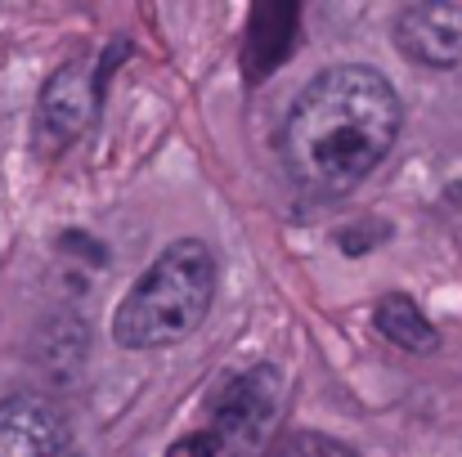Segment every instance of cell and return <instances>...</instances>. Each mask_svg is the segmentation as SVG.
<instances>
[{
	"mask_svg": "<svg viewBox=\"0 0 462 457\" xmlns=\"http://www.w3.org/2000/svg\"><path fill=\"white\" fill-rule=\"evenodd\" d=\"M395 45L404 59L422 68H458L462 63V5L454 0H422L400 9Z\"/></svg>",
	"mask_w": 462,
	"mask_h": 457,
	"instance_id": "cell-6",
	"label": "cell"
},
{
	"mask_svg": "<svg viewBox=\"0 0 462 457\" xmlns=\"http://www.w3.org/2000/svg\"><path fill=\"white\" fill-rule=\"evenodd\" d=\"M211 301H216V256L207 251V242L198 238L171 242L126 292L113 318V336L126 350L180 345L202 327Z\"/></svg>",
	"mask_w": 462,
	"mask_h": 457,
	"instance_id": "cell-2",
	"label": "cell"
},
{
	"mask_svg": "<svg viewBox=\"0 0 462 457\" xmlns=\"http://www.w3.org/2000/svg\"><path fill=\"white\" fill-rule=\"evenodd\" d=\"M279 457H359V453L350 444H341V440L319 435V431H297V435H288Z\"/></svg>",
	"mask_w": 462,
	"mask_h": 457,
	"instance_id": "cell-9",
	"label": "cell"
},
{
	"mask_svg": "<svg viewBox=\"0 0 462 457\" xmlns=\"http://www.w3.org/2000/svg\"><path fill=\"white\" fill-rule=\"evenodd\" d=\"M95 108H99V86H95V77H90L81 63L59 68V72L45 81L41 104H36V149H45V152L68 149V144L95 122Z\"/></svg>",
	"mask_w": 462,
	"mask_h": 457,
	"instance_id": "cell-4",
	"label": "cell"
},
{
	"mask_svg": "<svg viewBox=\"0 0 462 457\" xmlns=\"http://www.w3.org/2000/svg\"><path fill=\"white\" fill-rule=\"evenodd\" d=\"M297 27H301V9L292 0L256 5L247 23V41H243V77L265 81L270 72H279L288 54L297 50Z\"/></svg>",
	"mask_w": 462,
	"mask_h": 457,
	"instance_id": "cell-7",
	"label": "cell"
},
{
	"mask_svg": "<svg viewBox=\"0 0 462 457\" xmlns=\"http://www.w3.org/2000/svg\"><path fill=\"white\" fill-rule=\"evenodd\" d=\"M386 229H373V233H364V229H346L341 233V247H346V256H364L368 247H373V238H382Z\"/></svg>",
	"mask_w": 462,
	"mask_h": 457,
	"instance_id": "cell-11",
	"label": "cell"
},
{
	"mask_svg": "<svg viewBox=\"0 0 462 457\" xmlns=\"http://www.w3.org/2000/svg\"><path fill=\"white\" fill-rule=\"evenodd\" d=\"M166 457H216V449H211V440H207L202 431H193V435L175 440V444L166 449Z\"/></svg>",
	"mask_w": 462,
	"mask_h": 457,
	"instance_id": "cell-10",
	"label": "cell"
},
{
	"mask_svg": "<svg viewBox=\"0 0 462 457\" xmlns=\"http://www.w3.org/2000/svg\"><path fill=\"white\" fill-rule=\"evenodd\" d=\"M0 457H81L68 417L41 395H9L0 404Z\"/></svg>",
	"mask_w": 462,
	"mask_h": 457,
	"instance_id": "cell-5",
	"label": "cell"
},
{
	"mask_svg": "<svg viewBox=\"0 0 462 457\" xmlns=\"http://www.w3.org/2000/svg\"><path fill=\"white\" fill-rule=\"evenodd\" d=\"M400 95L395 86L359 63L328 68L297 95L283 122V170L306 197H341L400 140Z\"/></svg>",
	"mask_w": 462,
	"mask_h": 457,
	"instance_id": "cell-1",
	"label": "cell"
},
{
	"mask_svg": "<svg viewBox=\"0 0 462 457\" xmlns=\"http://www.w3.org/2000/svg\"><path fill=\"white\" fill-rule=\"evenodd\" d=\"M377 327H382V336L391 345H400L409 354H431L440 345V332L427 323V314L409 297H400V292H391V297L377 301Z\"/></svg>",
	"mask_w": 462,
	"mask_h": 457,
	"instance_id": "cell-8",
	"label": "cell"
},
{
	"mask_svg": "<svg viewBox=\"0 0 462 457\" xmlns=\"http://www.w3.org/2000/svg\"><path fill=\"white\" fill-rule=\"evenodd\" d=\"M279 417H283V377L270 363H261L220 386L202 435L211 440L216 457H261L274 440Z\"/></svg>",
	"mask_w": 462,
	"mask_h": 457,
	"instance_id": "cell-3",
	"label": "cell"
}]
</instances>
